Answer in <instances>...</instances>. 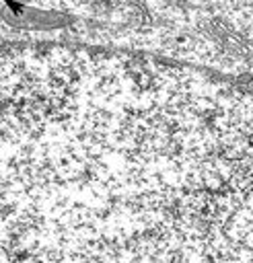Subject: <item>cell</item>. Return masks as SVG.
<instances>
[{"mask_svg": "<svg viewBox=\"0 0 253 263\" xmlns=\"http://www.w3.org/2000/svg\"><path fill=\"white\" fill-rule=\"evenodd\" d=\"M0 263H253V92L156 58L0 49Z\"/></svg>", "mask_w": 253, "mask_h": 263, "instance_id": "obj_1", "label": "cell"}]
</instances>
